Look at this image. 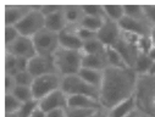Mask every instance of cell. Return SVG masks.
Listing matches in <instances>:
<instances>
[{"label":"cell","mask_w":155,"mask_h":117,"mask_svg":"<svg viewBox=\"0 0 155 117\" xmlns=\"http://www.w3.org/2000/svg\"><path fill=\"white\" fill-rule=\"evenodd\" d=\"M82 67L104 71V70L107 67L106 51H105L104 54H88V55L83 54Z\"/></svg>","instance_id":"obj_19"},{"label":"cell","mask_w":155,"mask_h":117,"mask_svg":"<svg viewBox=\"0 0 155 117\" xmlns=\"http://www.w3.org/2000/svg\"><path fill=\"white\" fill-rule=\"evenodd\" d=\"M89 117H107V113H106V110H104V109H99V110L94 111Z\"/></svg>","instance_id":"obj_41"},{"label":"cell","mask_w":155,"mask_h":117,"mask_svg":"<svg viewBox=\"0 0 155 117\" xmlns=\"http://www.w3.org/2000/svg\"><path fill=\"white\" fill-rule=\"evenodd\" d=\"M67 107H83V109H92V110H99L103 109L99 100L86 96V95H73L68 96Z\"/></svg>","instance_id":"obj_18"},{"label":"cell","mask_w":155,"mask_h":117,"mask_svg":"<svg viewBox=\"0 0 155 117\" xmlns=\"http://www.w3.org/2000/svg\"><path fill=\"white\" fill-rule=\"evenodd\" d=\"M54 61L56 66V71L61 77L77 74L82 68L83 53L82 50L66 49L59 47V49L54 54Z\"/></svg>","instance_id":"obj_3"},{"label":"cell","mask_w":155,"mask_h":117,"mask_svg":"<svg viewBox=\"0 0 155 117\" xmlns=\"http://www.w3.org/2000/svg\"><path fill=\"white\" fill-rule=\"evenodd\" d=\"M11 94L17 98L21 102H26V101H29L33 98V94H32V89L31 87H22V86H16L12 90H11Z\"/></svg>","instance_id":"obj_27"},{"label":"cell","mask_w":155,"mask_h":117,"mask_svg":"<svg viewBox=\"0 0 155 117\" xmlns=\"http://www.w3.org/2000/svg\"><path fill=\"white\" fill-rule=\"evenodd\" d=\"M39 107V101L35 100V99H32L29 101H26V102H22L20 110L16 112L18 115V117H31V115Z\"/></svg>","instance_id":"obj_28"},{"label":"cell","mask_w":155,"mask_h":117,"mask_svg":"<svg viewBox=\"0 0 155 117\" xmlns=\"http://www.w3.org/2000/svg\"><path fill=\"white\" fill-rule=\"evenodd\" d=\"M121 34H122V29H121L119 22L105 18L101 28L97 32V38L106 48H112L117 43Z\"/></svg>","instance_id":"obj_10"},{"label":"cell","mask_w":155,"mask_h":117,"mask_svg":"<svg viewBox=\"0 0 155 117\" xmlns=\"http://www.w3.org/2000/svg\"><path fill=\"white\" fill-rule=\"evenodd\" d=\"M104 21H105V18H103V17H95V16H87V15H84L82 17L78 27H82V28H86V29H89V31L97 33L101 28Z\"/></svg>","instance_id":"obj_24"},{"label":"cell","mask_w":155,"mask_h":117,"mask_svg":"<svg viewBox=\"0 0 155 117\" xmlns=\"http://www.w3.org/2000/svg\"><path fill=\"white\" fill-rule=\"evenodd\" d=\"M150 38H151V41H153V44L155 45V27H153V29L150 32Z\"/></svg>","instance_id":"obj_44"},{"label":"cell","mask_w":155,"mask_h":117,"mask_svg":"<svg viewBox=\"0 0 155 117\" xmlns=\"http://www.w3.org/2000/svg\"><path fill=\"white\" fill-rule=\"evenodd\" d=\"M134 98L137 109L143 115L155 117V76H139Z\"/></svg>","instance_id":"obj_2"},{"label":"cell","mask_w":155,"mask_h":117,"mask_svg":"<svg viewBox=\"0 0 155 117\" xmlns=\"http://www.w3.org/2000/svg\"><path fill=\"white\" fill-rule=\"evenodd\" d=\"M62 77L59 73H50L41 77H35L31 86L33 98L35 100H42L50 93L61 88Z\"/></svg>","instance_id":"obj_7"},{"label":"cell","mask_w":155,"mask_h":117,"mask_svg":"<svg viewBox=\"0 0 155 117\" xmlns=\"http://www.w3.org/2000/svg\"><path fill=\"white\" fill-rule=\"evenodd\" d=\"M45 117H67L66 116V109H59V110H53L49 112H45Z\"/></svg>","instance_id":"obj_40"},{"label":"cell","mask_w":155,"mask_h":117,"mask_svg":"<svg viewBox=\"0 0 155 117\" xmlns=\"http://www.w3.org/2000/svg\"><path fill=\"white\" fill-rule=\"evenodd\" d=\"M139 76L132 67L107 66L103 71V82L99 88V102L109 110L117 102L134 95Z\"/></svg>","instance_id":"obj_1"},{"label":"cell","mask_w":155,"mask_h":117,"mask_svg":"<svg viewBox=\"0 0 155 117\" xmlns=\"http://www.w3.org/2000/svg\"><path fill=\"white\" fill-rule=\"evenodd\" d=\"M64 11L68 26H78L82 17L84 16L81 5H65Z\"/></svg>","instance_id":"obj_21"},{"label":"cell","mask_w":155,"mask_h":117,"mask_svg":"<svg viewBox=\"0 0 155 117\" xmlns=\"http://www.w3.org/2000/svg\"><path fill=\"white\" fill-rule=\"evenodd\" d=\"M47 116V113L41 109V107H38L32 115H31V117H45Z\"/></svg>","instance_id":"obj_42"},{"label":"cell","mask_w":155,"mask_h":117,"mask_svg":"<svg viewBox=\"0 0 155 117\" xmlns=\"http://www.w3.org/2000/svg\"><path fill=\"white\" fill-rule=\"evenodd\" d=\"M27 71L34 78L50 74V73H58L53 56H44V55H38V54L34 57L28 60Z\"/></svg>","instance_id":"obj_9"},{"label":"cell","mask_w":155,"mask_h":117,"mask_svg":"<svg viewBox=\"0 0 155 117\" xmlns=\"http://www.w3.org/2000/svg\"><path fill=\"white\" fill-rule=\"evenodd\" d=\"M59 44L66 49L82 50L83 42L77 33V26H67L59 33Z\"/></svg>","instance_id":"obj_14"},{"label":"cell","mask_w":155,"mask_h":117,"mask_svg":"<svg viewBox=\"0 0 155 117\" xmlns=\"http://www.w3.org/2000/svg\"><path fill=\"white\" fill-rule=\"evenodd\" d=\"M5 117H18L17 113H5Z\"/></svg>","instance_id":"obj_45"},{"label":"cell","mask_w":155,"mask_h":117,"mask_svg":"<svg viewBox=\"0 0 155 117\" xmlns=\"http://www.w3.org/2000/svg\"><path fill=\"white\" fill-rule=\"evenodd\" d=\"M104 12H105V18L120 22L125 17V9L122 4H107L104 5Z\"/></svg>","instance_id":"obj_23"},{"label":"cell","mask_w":155,"mask_h":117,"mask_svg":"<svg viewBox=\"0 0 155 117\" xmlns=\"http://www.w3.org/2000/svg\"><path fill=\"white\" fill-rule=\"evenodd\" d=\"M138 38L139 37H137L134 34L122 31V34L117 41V43L112 47L120 54V56L125 61L126 66L132 67V68L134 66V62H136L138 55L140 54V51L138 49Z\"/></svg>","instance_id":"obj_5"},{"label":"cell","mask_w":155,"mask_h":117,"mask_svg":"<svg viewBox=\"0 0 155 117\" xmlns=\"http://www.w3.org/2000/svg\"><path fill=\"white\" fill-rule=\"evenodd\" d=\"M6 53L11 54L16 57L27 59V60H29L37 55V50H35V47L33 43V39L31 37H25V35H20L15 43H12L10 47H8Z\"/></svg>","instance_id":"obj_11"},{"label":"cell","mask_w":155,"mask_h":117,"mask_svg":"<svg viewBox=\"0 0 155 117\" xmlns=\"http://www.w3.org/2000/svg\"><path fill=\"white\" fill-rule=\"evenodd\" d=\"M21 105L22 102L11 93H5V113H16Z\"/></svg>","instance_id":"obj_29"},{"label":"cell","mask_w":155,"mask_h":117,"mask_svg":"<svg viewBox=\"0 0 155 117\" xmlns=\"http://www.w3.org/2000/svg\"><path fill=\"white\" fill-rule=\"evenodd\" d=\"M126 117H142V112L137 109L136 111H133L132 113H130V115H128V116H126Z\"/></svg>","instance_id":"obj_43"},{"label":"cell","mask_w":155,"mask_h":117,"mask_svg":"<svg viewBox=\"0 0 155 117\" xmlns=\"http://www.w3.org/2000/svg\"><path fill=\"white\" fill-rule=\"evenodd\" d=\"M77 33H78V35L82 39L83 43L87 42V41H91V39L97 38V33L95 32H92L89 29H86V28H82V27H78V26H77Z\"/></svg>","instance_id":"obj_37"},{"label":"cell","mask_w":155,"mask_h":117,"mask_svg":"<svg viewBox=\"0 0 155 117\" xmlns=\"http://www.w3.org/2000/svg\"><path fill=\"white\" fill-rule=\"evenodd\" d=\"M21 35L33 37L45 28V16L41 12L39 5H32V10L15 26Z\"/></svg>","instance_id":"obj_6"},{"label":"cell","mask_w":155,"mask_h":117,"mask_svg":"<svg viewBox=\"0 0 155 117\" xmlns=\"http://www.w3.org/2000/svg\"><path fill=\"white\" fill-rule=\"evenodd\" d=\"M143 12L145 20L153 27H155V5H143Z\"/></svg>","instance_id":"obj_36"},{"label":"cell","mask_w":155,"mask_h":117,"mask_svg":"<svg viewBox=\"0 0 155 117\" xmlns=\"http://www.w3.org/2000/svg\"><path fill=\"white\" fill-rule=\"evenodd\" d=\"M119 24L124 32L134 34L137 37L150 35V32L153 29V26L147 20H137V18H131L127 16H125L119 22Z\"/></svg>","instance_id":"obj_12"},{"label":"cell","mask_w":155,"mask_h":117,"mask_svg":"<svg viewBox=\"0 0 155 117\" xmlns=\"http://www.w3.org/2000/svg\"><path fill=\"white\" fill-rule=\"evenodd\" d=\"M64 6L65 5H62V8L59 11L45 16V28L47 29L53 31L55 33H60L61 31H64L68 26L67 21H66V17H65Z\"/></svg>","instance_id":"obj_17"},{"label":"cell","mask_w":155,"mask_h":117,"mask_svg":"<svg viewBox=\"0 0 155 117\" xmlns=\"http://www.w3.org/2000/svg\"><path fill=\"white\" fill-rule=\"evenodd\" d=\"M106 61H107V66H112V67H124V66H126V63L122 60V57L120 56V54L114 48H106Z\"/></svg>","instance_id":"obj_26"},{"label":"cell","mask_w":155,"mask_h":117,"mask_svg":"<svg viewBox=\"0 0 155 117\" xmlns=\"http://www.w3.org/2000/svg\"><path fill=\"white\" fill-rule=\"evenodd\" d=\"M20 35L21 34L18 33V31L15 26H5V48H8L12 43H15Z\"/></svg>","instance_id":"obj_34"},{"label":"cell","mask_w":155,"mask_h":117,"mask_svg":"<svg viewBox=\"0 0 155 117\" xmlns=\"http://www.w3.org/2000/svg\"><path fill=\"white\" fill-rule=\"evenodd\" d=\"M153 47H154V44H153L150 35H144V37L138 38V49L142 54H148Z\"/></svg>","instance_id":"obj_35"},{"label":"cell","mask_w":155,"mask_h":117,"mask_svg":"<svg viewBox=\"0 0 155 117\" xmlns=\"http://www.w3.org/2000/svg\"><path fill=\"white\" fill-rule=\"evenodd\" d=\"M125 9V16L137 20H145L144 12H143V5H124Z\"/></svg>","instance_id":"obj_30"},{"label":"cell","mask_w":155,"mask_h":117,"mask_svg":"<svg viewBox=\"0 0 155 117\" xmlns=\"http://www.w3.org/2000/svg\"><path fill=\"white\" fill-rule=\"evenodd\" d=\"M94 111L92 109H83V107H66V116L67 117H89Z\"/></svg>","instance_id":"obj_33"},{"label":"cell","mask_w":155,"mask_h":117,"mask_svg":"<svg viewBox=\"0 0 155 117\" xmlns=\"http://www.w3.org/2000/svg\"><path fill=\"white\" fill-rule=\"evenodd\" d=\"M78 76L82 78V80H84L87 83H89L91 86H93L98 89L100 88L101 82H103V71L82 67L78 72Z\"/></svg>","instance_id":"obj_20"},{"label":"cell","mask_w":155,"mask_h":117,"mask_svg":"<svg viewBox=\"0 0 155 117\" xmlns=\"http://www.w3.org/2000/svg\"><path fill=\"white\" fill-rule=\"evenodd\" d=\"M16 87L14 76L11 74H5V93H11V90Z\"/></svg>","instance_id":"obj_39"},{"label":"cell","mask_w":155,"mask_h":117,"mask_svg":"<svg viewBox=\"0 0 155 117\" xmlns=\"http://www.w3.org/2000/svg\"><path fill=\"white\" fill-rule=\"evenodd\" d=\"M32 5H5V26H16L29 11Z\"/></svg>","instance_id":"obj_15"},{"label":"cell","mask_w":155,"mask_h":117,"mask_svg":"<svg viewBox=\"0 0 155 117\" xmlns=\"http://www.w3.org/2000/svg\"><path fill=\"white\" fill-rule=\"evenodd\" d=\"M33 43L38 55L54 56L55 51L59 49V33L49 31L47 28L39 31L32 37Z\"/></svg>","instance_id":"obj_8"},{"label":"cell","mask_w":155,"mask_h":117,"mask_svg":"<svg viewBox=\"0 0 155 117\" xmlns=\"http://www.w3.org/2000/svg\"><path fill=\"white\" fill-rule=\"evenodd\" d=\"M106 51V47L99 41L98 38L91 39L83 43L82 47V53L88 55V54H104Z\"/></svg>","instance_id":"obj_25"},{"label":"cell","mask_w":155,"mask_h":117,"mask_svg":"<svg viewBox=\"0 0 155 117\" xmlns=\"http://www.w3.org/2000/svg\"><path fill=\"white\" fill-rule=\"evenodd\" d=\"M81 6H82V11L84 15L105 18L104 5H81Z\"/></svg>","instance_id":"obj_32"},{"label":"cell","mask_w":155,"mask_h":117,"mask_svg":"<svg viewBox=\"0 0 155 117\" xmlns=\"http://www.w3.org/2000/svg\"><path fill=\"white\" fill-rule=\"evenodd\" d=\"M14 80L16 86H22V87H31L33 83L34 77L28 72V71H21L14 76Z\"/></svg>","instance_id":"obj_31"},{"label":"cell","mask_w":155,"mask_h":117,"mask_svg":"<svg viewBox=\"0 0 155 117\" xmlns=\"http://www.w3.org/2000/svg\"><path fill=\"white\" fill-rule=\"evenodd\" d=\"M67 101H68V96L60 88V89L50 93L42 100H39V107L44 112H49V111L59 110V109H66Z\"/></svg>","instance_id":"obj_13"},{"label":"cell","mask_w":155,"mask_h":117,"mask_svg":"<svg viewBox=\"0 0 155 117\" xmlns=\"http://www.w3.org/2000/svg\"><path fill=\"white\" fill-rule=\"evenodd\" d=\"M153 66H154V61L147 54H142L140 53L138 55L136 62H134L133 70L136 71V73L138 76H145V74H150L151 73Z\"/></svg>","instance_id":"obj_22"},{"label":"cell","mask_w":155,"mask_h":117,"mask_svg":"<svg viewBox=\"0 0 155 117\" xmlns=\"http://www.w3.org/2000/svg\"><path fill=\"white\" fill-rule=\"evenodd\" d=\"M61 89L67 96L73 95H86L99 100V89L87 83L84 80L77 74L65 76L61 81Z\"/></svg>","instance_id":"obj_4"},{"label":"cell","mask_w":155,"mask_h":117,"mask_svg":"<svg viewBox=\"0 0 155 117\" xmlns=\"http://www.w3.org/2000/svg\"><path fill=\"white\" fill-rule=\"evenodd\" d=\"M62 8V5H39V10L44 16L51 15L56 11H59Z\"/></svg>","instance_id":"obj_38"},{"label":"cell","mask_w":155,"mask_h":117,"mask_svg":"<svg viewBox=\"0 0 155 117\" xmlns=\"http://www.w3.org/2000/svg\"><path fill=\"white\" fill-rule=\"evenodd\" d=\"M136 110H137V102H136V98L133 95L128 99H125V100L117 102L111 109L106 110V113H107V117H126Z\"/></svg>","instance_id":"obj_16"},{"label":"cell","mask_w":155,"mask_h":117,"mask_svg":"<svg viewBox=\"0 0 155 117\" xmlns=\"http://www.w3.org/2000/svg\"><path fill=\"white\" fill-rule=\"evenodd\" d=\"M142 117H149V116H145V115H143V113H142Z\"/></svg>","instance_id":"obj_46"}]
</instances>
